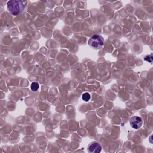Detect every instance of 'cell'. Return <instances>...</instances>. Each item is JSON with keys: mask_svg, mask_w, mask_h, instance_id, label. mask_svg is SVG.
I'll return each instance as SVG.
<instances>
[{"mask_svg": "<svg viewBox=\"0 0 153 153\" xmlns=\"http://www.w3.org/2000/svg\"><path fill=\"white\" fill-rule=\"evenodd\" d=\"M7 7L8 11L14 16L19 14L23 11L25 8L23 2L21 1L17 0H11L8 1Z\"/></svg>", "mask_w": 153, "mask_h": 153, "instance_id": "cell-1", "label": "cell"}, {"mask_svg": "<svg viewBox=\"0 0 153 153\" xmlns=\"http://www.w3.org/2000/svg\"><path fill=\"white\" fill-rule=\"evenodd\" d=\"M103 44V38L99 35H93L88 40L89 45L94 49H99L101 48Z\"/></svg>", "mask_w": 153, "mask_h": 153, "instance_id": "cell-2", "label": "cell"}, {"mask_svg": "<svg viewBox=\"0 0 153 153\" xmlns=\"http://www.w3.org/2000/svg\"><path fill=\"white\" fill-rule=\"evenodd\" d=\"M143 121L141 117L139 116H133L130 118V124L131 127L134 129H139L142 125Z\"/></svg>", "mask_w": 153, "mask_h": 153, "instance_id": "cell-3", "label": "cell"}, {"mask_svg": "<svg viewBox=\"0 0 153 153\" xmlns=\"http://www.w3.org/2000/svg\"><path fill=\"white\" fill-rule=\"evenodd\" d=\"M102 150V146L100 145L96 142H91L88 146L87 151L90 153H99Z\"/></svg>", "mask_w": 153, "mask_h": 153, "instance_id": "cell-4", "label": "cell"}, {"mask_svg": "<svg viewBox=\"0 0 153 153\" xmlns=\"http://www.w3.org/2000/svg\"><path fill=\"white\" fill-rule=\"evenodd\" d=\"M39 84L36 82H33L32 84H31V85H30V88H31V90L33 91H36L38 88H39Z\"/></svg>", "mask_w": 153, "mask_h": 153, "instance_id": "cell-5", "label": "cell"}, {"mask_svg": "<svg viewBox=\"0 0 153 153\" xmlns=\"http://www.w3.org/2000/svg\"><path fill=\"white\" fill-rule=\"evenodd\" d=\"M82 99L85 102H88L90 99V95L88 93H84L82 95Z\"/></svg>", "mask_w": 153, "mask_h": 153, "instance_id": "cell-6", "label": "cell"}]
</instances>
